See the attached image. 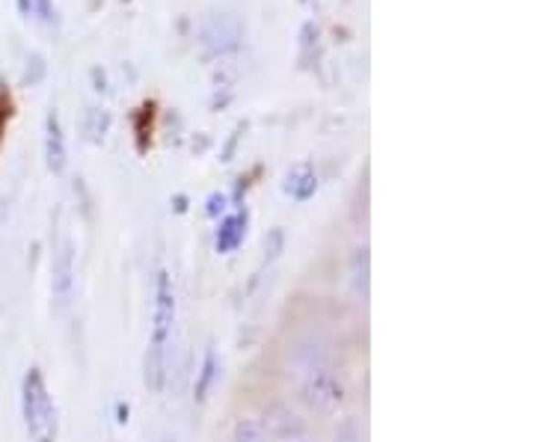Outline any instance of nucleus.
<instances>
[{
	"label": "nucleus",
	"mask_w": 534,
	"mask_h": 442,
	"mask_svg": "<svg viewBox=\"0 0 534 442\" xmlns=\"http://www.w3.org/2000/svg\"><path fill=\"white\" fill-rule=\"evenodd\" d=\"M175 324V294L170 273L161 270L154 282V312H152V344L146 353V386L161 392L166 380V344Z\"/></svg>",
	"instance_id": "nucleus-1"
},
{
	"label": "nucleus",
	"mask_w": 534,
	"mask_h": 442,
	"mask_svg": "<svg viewBox=\"0 0 534 442\" xmlns=\"http://www.w3.org/2000/svg\"><path fill=\"white\" fill-rule=\"evenodd\" d=\"M21 416H24V431H27L33 442H57L59 437L57 404L36 365L27 368V374L21 380Z\"/></svg>",
	"instance_id": "nucleus-2"
},
{
	"label": "nucleus",
	"mask_w": 534,
	"mask_h": 442,
	"mask_svg": "<svg viewBox=\"0 0 534 442\" xmlns=\"http://www.w3.org/2000/svg\"><path fill=\"white\" fill-rule=\"evenodd\" d=\"M54 277H51V297L57 303V312H66L71 303V294H75V244L63 241L59 253L54 258Z\"/></svg>",
	"instance_id": "nucleus-3"
},
{
	"label": "nucleus",
	"mask_w": 534,
	"mask_h": 442,
	"mask_svg": "<svg viewBox=\"0 0 534 442\" xmlns=\"http://www.w3.org/2000/svg\"><path fill=\"white\" fill-rule=\"evenodd\" d=\"M341 398V384L324 368L303 380V401L318 413H336Z\"/></svg>",
	"instance_id": "nucleus-4"
},
{
	"label": "nucleus",
	"mask_w": 534,
	"mask_h": 442,
	"mask_svg": "<svg viewBox=\"0 0 534 442\" xmlns=\"http://www.w3.org/2000/svg\"><path fill=\"white\" fill-rule=\"evenodd\" d=\"M202 39L211 47L214 54H225L237 47V39H241V27L232 16H211L202 27Z\"/></svg>",
	"instance_id": "nucleus-5"
},
{
	"label": "nucleus",
	"mask_w": 534,
	"mask_h": 442,
	"mask_svg": "<svg viewBox=\"0 0 534 442\" xmlns=\"http://www.w3.org/2000/svg\"><path fill=\"white\" fill-rule=\"evenodd\" d=\"M265 431L267 437H277V439H294V437H303V422L300 416L291 413L288 407H282V404H273V407L265 413Z\"/></svg>",
	"instance_id": "nucleus-6"
},
{
	"label": "nucleus",
	"mask_w": 534,
	"mask_h": 442,
	"mask_svg": "<svg viewBox=\"0 0 534 442\" xmlns=\"http://www.w3.org/2000/svg\"><path fill=\"white\" fill-rule=\"evenodd\" d=\"M47 137H45V161H47V170L51 173H63L66 170V158H68V152H66V140H63V128H59V116L57 110L47 113Z\"/></svg>",
	"instance_id": "nucleus-7"
},
{
	"label": "nucleus",
	"mask_w": 534,
	"mask_h": 442,
	"mask_svg": "<svg viewBox=\"0 0 534 442\" xmlns=\"http://www.w3.org/2000/svg\"><path fill=\"white\" fill-rule=\"evenodd\" d=\"M318 190V178H315V170L309 163H294L288 175H285V194L297 202H306L312 199Z\"/></svg>",
	"instance_id": "nucleus-8"
},
{
	"label": "nucleus",
	"mask_w": 534,
	"mask_h": 442,
	"mask_svg": "<svg viewBox=\"0 0 534 442\" xmlns=\"http://www.w3.org/2000/svg\"><path fill=\"white\" fill-rule=\"evenodd\" d=\"M244 235H246V214H232V217L220 220L214 247H217V253H235L244 244Z\"/></svg>",
	"instance_id": "nucleus-9"
},
{
	"label": "nucleus",
	"mask_w": 534,
	"mask_h": 442,
	"mask_svg": "<svg viewBox=\"0 0 534 442\" xmlns=\"http://www.w3.org/2000/svg\"><path fill=\"white\" fill-rule=\"evenodd\" d=\"M267 431L265 425L253 416H244V419H237L235 427H232V442H267Z\"/></svg>",
	"instance_id": "nucleus-10"
},
{
	"label": "nucleus",
	"mask_w": 534,
	"mask_h": 442,
	"mask_svg": "<svg viewBox=\"0 0 534 442\" xmlns=\"http://www.w3.org/2000/svg\"><path fill=\"white\" fill-rule=\"evenodd\" d=\"M83 131H87L92 142H104L107 131H110V113L92 107V110H87V119H83Z\"/></svg>",
	"instance_id": "nucleus-11"
},
{
	"label": "nucleus",
	"mask_w": 534,
	"mask_h": 442,
	"mask_svg": "<svg viewBox=\"0 0 534 442\" xmlns=\"http://www.w3.org/2000/svg\"><path fill=\"white\" fill-rule=\"evenodd\" d=\"M214 365H217V360H214V351H208L205 353V363H202L199 380H196V398L199 401L208 398V389H211V380H214Z\"/></svg>",
	"instance_id": "nucleus-12"
},
{
	"label": "nucleus",
	"mask_w": 534,
	"mask_h": 442,
	"mask_svg": "<svg viewBox=\"0 0 534 442\" xmlns=\"http://www.w3.org/2000/svg\"><path fill=\"white\" fill-rule=\"evenodd\" d=\"M225 208V196L223 194H214L211 199H208V214H211V217H217V214Z\"/></svg>",
	"instance_id": "nucleus-13"
},
{
	"label": "nucleus",
	"mask_w": 534,
	"mask_h": 442,
	"mask_svg": "<svg viewBox=\"0 0 534 442\" xmlns=\"http://www.w3.org/2000/svg\"><path fill=\"white\" fill-rule=\"evenodd\" d=\"M285 442H312V439H306V437H294V439H285Z\"/></svg>",
	"instance_id": "nucleus-14"
}]
</instances>
